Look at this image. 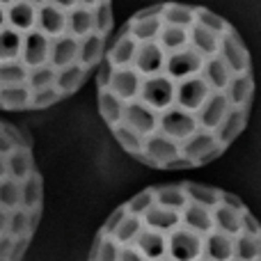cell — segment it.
<instances>
[{"label":"cell","mask_w":261,"mask_h":261,"mask_svg":"<svg viewBox=\"0 0 261 261\" xmlns=\"http://www.w3.org/2000/svg\"><path fill=\"white\" fill-rule=\"evenodd\" d=\"M254 92L252 53L234 23L174 0L130 14L94 71L103 126L126 156L161 172L225 156L248 130Z\"/></svg>","instance_id":"obj_1"},{"label":"cell","mask_w":261,"mask_h":261,"mask_svg":"<svg viewBox=\"0 0 261 261\" xmlns=\"http://www.w3.org/2000/svg\"><path fill=\"white\" fill-rule=\"evenodd\" d=\"M87 261H261V220L220 186L151 184L113 208Z\"/></svg>","instance_id":"obj_2"},{"label":"cell","mask_w":261,"mask_h":261,"mask_svg":"<svg viewBox=\"0 0 261 261\" xmlns=\"http://www.w3.org/2000/svg\"><path fill=\"white\" fill-rule=\"evenodd\" d=\"M115 30L113 0H0V113L71 99Z\"/></svg>","instance_id":"obj_3"},{"label":"cell","mask_w":261,"mask_h":261,"mask_svg":"<svg viewBox=\"0 0 261 261\" xmlns=\"http://www.w3.org/2000/svg\"><path fill=\"white\" fill-rule=\"evenodd\" d=\"M44 216V176L30 135L0 117V261H23Z\"/></svg>","instance_id":"obj_4"}]
</instances>
